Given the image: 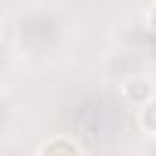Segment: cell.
I'll return each instance as SVG.
<instances>
[{"label":"cell","mask_w":156,"mask_h":156,"mask_svg":"<svg viewBox=\"0 0 156 156\" xmlns=\"http://www.w3.org/2000/svg\"><path fill=\"white\" fill-rule=\"evenodd\" d=\"M46 153H83V147L76 141H70V138H55V141L40 147V156H46Z\"/></svg>","instance_id":"cell-2"},{"label":"cell","mask_w":156,"mask_h":156,"mask_svg":"<svg viewBox=\"0 0 156 156\" xmlns=\"http://www.w3.org/2000/svg\"><path fill=\"white\" fill-rule=\"evenodd\" d=\"M122 101L132 107H144L147 101H153V83L147 76H129L122 83Z\"/></svg>","instance_id":"cell-1"},{"label":"cell","mask_w":156,"mask_h":156,"mask_svg":"<svg viewBox=\"0 0 156 156\" xmlns=\"http://www.w3.org/2000/svg\"><path fill=\"white\" fill-rule=\"evenodd\" d=\"M147 25H150V31L156 34V3L150 6V12H147Z\"/></svg>","instance_id":"cell-4"},{"label":"cell","mask_w":156,"mask_h":156,"mask_svg":"<svg viewBox=\"0 0 156 156\" xmlns=\"http://www.w3.org/2000/svg\"><path fill=\"white\" fill-rule=\"evenodd\" d=\"M141 113H138V122H141V129L147 132V135H156V98L153 101H147L144 107H138Z\"/></svg>","instance_id":"cell-3"}]
</instances>
